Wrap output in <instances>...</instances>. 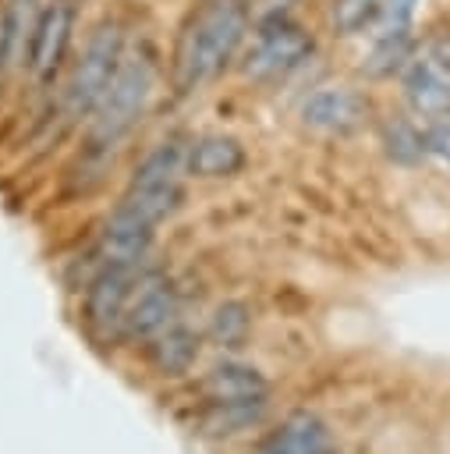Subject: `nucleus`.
Returning a JSON list of instances; mask_svg holds the SVG:
<instances>
[{"instance_id":"f257e3e1","label":"nucleus","mask_w":450,"mask_h":454,"mask_svg":"<svg viewBox=\"0 0 450 454\" xmlns=\"http://www.w3.org/2000/svg\"><path fill=\"white\" fill-rule=\"evenodd\" d=\"M248 7L244 0H206L198 4L174 43V82L181 92H195L220 78L230 60L244 50Z\"/></svg>"},{"instance_id":"f03ea898","label":"nucleus","mask_w":450,"mask_h":454,"mask_svg":"<svg viewBox=\"0 0 450 454\" xmlns=\"http://www.w3.org/2000/svg\"><path fill=\"white\" fill-rule=\"evenodd\" d=\"M184 149L181 142H159L135 170L124 199L113 209V223H128V227H142V231H156V223H163L184 199L181 177H184Z\"/></svg>"},{"instance_id":"7ed1b4c3","label":"nucleus","mask_w":450,"mask_h":454,"mask_svg":"<svg viewBox=\"0 0 450 454\" xmlns=\"http://www.w3.org/2000/svg\"><path fill=\"white\" fill-rule=\"evenodd\" d=\"M156 92V57L152 50L138 46V50H128L103 103L96 106L92 114V138L99 145H113L117 138H124L138 121L142 114L149 110V99Z\"/></svg>"},{"instance_id":"20e7f679","label":"nucleus","mask_w":450,"mask_h":454,"mask_svg":"<svg viewBox=\"0 0 450 454\" xmlns=\"http://www.w3.org/2000/svg\"><path fill=\"white\" fill-rule=\"evenodd\" d=\"M124 53H128V39H124L120 21H103L92 28V35L85 39V46L71 67V78L64 85V114L67 117L81 121V117L96 114Z\"/></svg>"},{"instance_id":"39448f33","label":"nucleus","mask_w":450,"mask_h":454,"mask_svg":"<svg viewBox=\"0 0 450 454\" xmlns=\"http://www.w3.org/2000/svg\"><path fill=\"white\" fill-rule=\"evenodd\" d=\"M312 53H315L312 32L294 18L276 14L255 28L252 43L241 53V71L255 82H280L291 71H298Z\"/></svg>"},{"instance_id":"423d86ee","label":"nucleus","mask_w":450,"mask_h":454,"mask_svg":"<svg viewBox=\"0 0 450 454\" xmlns=\"http://www.w3.org/2000/svg\"><path fill=\"white\" fill-rule=\"evenodd\" d=\"M74 28H78V4L74 0H46L43 18L32 35V46H28V60H25V71L32 74V82L50 85L57 78V71L67 64Z\"/></svg>"},{"instance_id":"0eeeda50","label":"nucleus","mask_w":450,"mask_h":454,"mask_svg":"<svg viewBox=\"0 0 450 454\" xmlns=\"http://www.w3.org/2000/svg\"><path fill=\"white\" fill-rule=\"evenodd\" d=\"M372 114L369 96H361L351 85H326L305 96L301 103V124L312 131H326V135H347L354 128H361Z\"/></svg>"},{"instance_id":"6e6552de","label":"nucleus","mask_w":450,"mask_h":454,"mask_svg":"<svg viewBox=\"0 0 450 454\" xmlns=\"http://www.w3.org/2000/svg\"><path fill=\"white\" fill-rule=\"evenodd\" d=\"M145 277L138 273V262H117V266H103L96 273V280L85 291V316L89 323L103 326V330H117L128 301L135 298L138 284Z\"/></svg>"},{"instance_id":"1a4fd4ad","label":"nucleus","mask_w":450,"mask_h":454,"mask_svg":"<svg viewBox=\"0 0 450 454\" xmlns=\"http://www.w3.org/2000/svg\"><path fill=\"white\" fill-rule=\"evenodd\" d=\"M46 0H4L0 4V78L11 71H25L28 46L35 25L43 18Z\"/></svg>"},{"instance_id":"9d476101","label":"nucleus","mask_w":450,"mask_h":454,"mask_svg":"<svg viewBox=\"0 0 450 454\" xmlns=\"http://www.w3.org/2000/svg\"><path fill=\"white\" fill-rule=\"evenodd\" d=\"M174 309H177L174 287H170L167 280H159V277H149L145 287L135 291V298L128 301V309H124L117 330H120L124 337H131V340L152 337V333H159V330L170 323Z\"/></svg>"},{"instance_id":"9b49d317","label":"nucleus","mask_w":450,"mask_h":454,"mask_svg":"<svg viewBox=\"0 0 450 454\" xmlns=\"http://www.w3.org/2000/svg\"><path fill=\"white\" fill-rule=\"evenodd\" d=\"M400 92L415 117H425V121L450 117V74L436 71L422 57H415L400 71Z\"/></svg>"},{"instance_id":"f8f14e48","label":"nucleus","mask_w":450,"mask_h":454,"mask_svg":"<svg viewBox=\"0 0 450 454\" xmlns=\"http://www.w3.org/2000/svg\"><path fill=\"white\" fill-rule=\"evenodd\" d=\"M244 145L234 135H202L184 149V174L191 177H230L244 167Z\"/></svg>"},{"instance_id":"ddd939ff","label":"nucleus","mask_w":450,"mask_h":454,"mask_svg":"<svg viewBox=\"0 0 450 454\" xmlns=\"http://www.w3.org/2000/svg\"><path fill=\"white\" fill-rule=\"evenodd\" d=\"M255 454H330V429L322 426V419L298 411L280 429H273L255 447Z\"/></svg>"},{"instance_id":"4468645a","label":"nucleus","mask_w":450,"mask_h":454,"mask_svg":"<svg viewBox=\"0 0 450 454\" xmlns=\"http://www.w3.org/2000/svg\"><path fill=\"white\" fill-rule=\"evenodd\" d=\"M202 394L220 404V401H248V397H266V376L255 365L244 362H220L206 372Z\"/></svg>"},{"instance_id":"2eb2a0df","label":"nucleus","mask_w":450,"mask_h":454,"mask_svg":"<svg viewBox=\"0 0 450 454\" xmlns=\"http://www.w3.org/2000/svg\"><path fill=\"white\" fill-rule=\"evenodd\" d=\"M418 57L415 32H372V46L365 53V74L372 78H393Z\"/></svg>"},{"instance_id":"dca6fc26","label":"nucleus","mask_w":450,"mask_h":454,"mask_svg":"<svg viewBox=\"0 0 450 454\" xmlns=\"http://www.w3.org/2000/svg\"><path fill=\"white\" fill-rule=\"evenodd\" d=\"M149 248H152V231L110 220L96 245V255L103 259V266H117V262H142Z\"/></svg>"},{"instance_id":"f3484780","label":"nucleus","mask_w":450,"mask_h":454,"mask_svg":"<svg viewBox=\"0 0 450 454\" xmlns=\"http://www.w3.org/2000/svg\"><path fill=\"white\" fill-rule=\"evenodd\" d=\"M195 355H198V337L191 333V330H167L156 344H152V351H149V358H152V365L163 372V376H181V372H188L191 369V362H195Z\"/></svg>"},{"instance_id":"a211bd4d","label":"nucleus","mask_w":450,"mask_h":454,"mask_svg":"<svg viewBox=\"0 0 450 454\" xmlns=\"http://www.w3.org/2000/svg\"><path fill=\"white\" fill-rule=\"evenodd\" d=\"M262 411H266V397L220 401V404H213V411L206 415L202 429H206L209 436H230V433H237V429L255 426V422L262 419Z\"/></svg>"},{"instance_id":"6ab92c4d","label":"nucleus","mask_w":450,"mask_h":454,"mask_svg":"<svg viewBox=\"0 0 450 454\" xmlns=\"http://www.w3.org/2000/svg\"><path fill=\"white\" fill-rule=\"evenodd\" d=\"M383 145H386V156L393 163H400V167H415V163L429 160L425 156V135H422V128H415L404 117L400 121H390L383 128Z\"/></svg>"},{"instance_id":"aec40b11","label":"nucleus","mask_w":450,"mask_h":454,"mask_svg":"<svg viewBox=\"0 0 450 454\" xmlns=\"http://www.w3.org/2000/svg\"><path fill=\"white\" fill-rule=\"evenodd\" d=\"M383 0H330V28L337 35H365Z\"/></svg>"},{"instance_id":"412c9836","label":"nucleus","mask_w":450,"mask_h":454,"mask_svg":"<svg viewBox=\"0 0 450 454\" xmlns=\"http://www.w3.org/2000/svg\"><path fill=\"white\" fill-rule=\"evenodd\" d=\"M422 4L425 0H383L369 35L372 32H415V18H418Z\"/></svg>"},{"instance_id":"4be33fe9","label":"nucleus","mask_w":450,"mask_h":454,"mask_svg":"<svg viewBox=\"0 0 450 454\" xmlns=\"http://www.w3.org/2000/svg\"><path fill=\"white\" fill-rule=\"evenodd\" d=\"M213 337L220 340V344H237L241 337H244V330H248V309L244 305H237V301H227V305H220L216 312H213Z\"/></svg>"},{"instance_id":"5701e85b","label":"nucleus","mask_w":450,"mask_h":454,"mask_svg":"<svg viewBox=\"0 0 450 454\" xmlns=\"http://www.w3.org/2000/svg\"><path fill=\"white\" fill-rule=\"evenodd\" d=\"M422 135H425V156L443 163V167H450V117L429 121L422 128Z\"/></svg>"},{"instance_id":"b1692460","label":"nucleus","mask_w":450,"mask_h":454,"mask_svg":"<svg viewBox=\"0 0 450 454\" xmlns=\"http://www.w3.org/2000/svg\"><path fill=\"white\" fill-rule=\"evenodd\" d=\"M418 57H422L425 64H432L436 71L450 74V32H446V35H436V39H429L425 46H418Z\"/></svg>"}]
</instances>
